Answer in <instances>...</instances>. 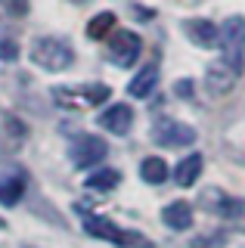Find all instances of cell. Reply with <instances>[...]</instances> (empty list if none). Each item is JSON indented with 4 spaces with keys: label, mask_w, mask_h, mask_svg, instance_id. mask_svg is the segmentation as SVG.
I'll list each match as a JSON object with an SVG mask.
<instances>
[{
    "label": "cell",
    "mask_w": 245,
    "mask_h": 248,
    "mask_svg": "<svg viewBox=\"0 0 245 248\" xmlns=\"http://www.w3.org/2000/svg\"><path fill=\"white\" fill-rule=\"evenodd\" d=\"M162 220L168 230H189L193 227V208L186 205V202H171V205H165L162 211Z\"/></svg>",
    "instance_id": "11"
},
{
    "label": "cell",
    "mask_w": 245,
    "mask_h": 248,
    "mask_svg": "<svg viewBox=\"0 0 245 248\" xmlns=\"http://www.w3.org/2000/svg\"><path fill=\"white\" fill-rule=\"evenodd\" d=\"M0 59H3V62L19 59V46H16V41H0Z\"/></svg>",
    "instance_id": "19"
},
{
    "label": "cell",
    "mask_w": 245,
    "mask_h": 248,
    "mask_svg": "<svg viewBox=\"0 0 245 248\" xmlns=\"http://www.w3.org/2000/svg\"><path fill=\"white\" fill-rule=\"evenodd\" d=\"M109 87L106 84H81V87H56L53 90V99L65 108H93L103 106L109 99Z\"/></svg>",
    "instance_id": "3"
},
{
    "label": "cell",
    "mask_w": 245,
    "mask_h": 248,
    "mask_svg": "<svg viewBox=\"0 0 245 248\" xmlns=\"http://www.w3.org/2000/svg\"><path fill=\"white\" fill-rule=\"evenodd\" d=\"M22 192H25V180H22V177H13V180L0 183V202H3V205H16L22 199Z\"/></svg>",
    "instance_id": "17"
},
{
    "label": "cell",
    "mask_w": 245,
    "mask_h": 248,
    "mask_svg": "<svg viewBox=\"0 0 245 248\" xmlns=\"http://www.w3.org/2000/svg\"><path fill=\"white\" fill-rule=\"evenodd\" d=\"M140 177H143L146 183L158 186V183H165L168 177H171V168L165 165V158H158V155H149V158H143V165H140Z\"/></svg>",
    "instance_id": "14"
},
{
    "label": "cell",
    "mask_w": 245,
    "mask_h": 248,
    "mask_svg": "<svg viewBox=\"0 0 245 248\" xmlns=\"http://www.w3.org/2000/svg\"><path fill=\"white\" fill-rule=\"evenodd\" d=\"M72 3H87V0H72Z\"/></svg>",
    "instance_id": "22"
},
{
    "label": "cell",
    "mask_w": 245,
    "mask_h": 248,
    "mask_svg": "<svg viewBox=\"0 0 245 248\" xmlns=\"http://www.w3.org/2000/svg\"><path fill=\"white\" fill-rule=\"evenodd\" d=\"M99 124H103L109 134L124 137L127 130L134 127V108L127 106V103H115V106H109L103 115H99Z\"/></svg>",
    "instance_id": "9"
},
{
    "label": "cell",
    "mask_w": 245,
    "mask_h": 248,
    "mask_svg": "<svg viewBox=\"0 0 245 248\" xmlns=\"http://www.w3.org/2000/svg\"><path fill=\"white\" fill-rule=\"evenodd\" d=\"M174 93L183 96V99H189V96H193V81H177V84H174Z\"/></svg>",
    "instance_id": "21"
},
{
    "label": "cell",
    "mask_w": 245,
    "mask_h": 248,
    "mask_svg": "<svg viewBox=\"0 0 245 248\" xmlns=\"http://www.w3.org/2000/svg\"><path fill=\"white\" fill-rule=\"evenodd\" d=\"M202 155L193 152V155H186V158L177 165V170H174V180H177V186H193L199 180V174H202Z\"/></svg>",
    "instance_id": "13"
},
{
    "label": "cell",
    "mask_w": 245,
    "mask_h": 248,
    "mask_svg": "<svg viewBox=\"0 0 245 248\" xmlns=\"http://www.w3.org/2000/svg\"><path fill=\"white\" fill-rule=\"evenodd\" d=\"M220 242H224V236H220V232H217V236H199L196 239V242H193V248H220Z\"/></svg>",
    "instance_id": "20"
},
{
    "label": "cell",
    "mask_w": 245,
    "mask_h": 248,
    "mask_svg": "<svg viewBox=\"0 0 245 248\" xmlns=\"http://www.w3.org/2000/svg\"><path fill=\"white\" fill-rule=\"evenodd\" d=\"M140 50H143V41L137 31H115L109 46H106V53H109V59L115 62L118 68H131L137 59H140Z\"/></svg>",
    "instance_id": "5"
},
{
    "label": "cell",
    "mask_w": 245,
    "mask_h": 248,
    "mask_svg": "<svg viewBox=\"0 0 245 248\" xmlns=\"http://www.w3.org/2000/svg\"><path fill=\"white\" fill-rule=\"evenodd\" d=\"M112 28H115V13H96L87 25V34L93 37V41H99V37H106Z\"/></svg>",
    "instance_id": "16"
},
{
    "label": "cell",
    "mask_w": 245,
    "mask_h": 248,
    "mask_svg": "<svg viewBox=\"0 0 245 248\" xmlns=\"http://www.w3.org/2000/svg\"><path fill=\"white\" fill-rule=\"evenodd\" d=\"M0 6H3L10 16H16V19L28 13V0H0Z\"/></svg>",
    "instance_id": "18"
},
{
    "label": "cell",
    "mask_w": 245,
    "mask_h": 248,
    "mask_svg": "<svg viewBox=\"0 0 245 248\" xmlns=\"http://www.w3.org/2000/svg\"><path fill=\"white\" fill-rule=\"evenodd\" d=\"M72 161H75V168H96L99 161L109 155V146H106V140L103 137H93V134H87V137H78L75 140V146H72Z\"/></svg>",
    "instance_id": "7"
},
{
    "label": "cell",
    "mask_w": 245,
    "mask_h": 248,
    "mask_svg": "<svg viewBox=\"0 0 245 248\" xmlns=\"http://www.w3.org/2000/svg\"><path fill=\"white\" fill-rule=\"evenodd\" d=\"M152 140L158 146H168V149H180V146H193L196 143V130L183 121L174 118H158L152 124Z\"/></svg>",
    "instance_id": "6"
},
{
    "label": "cell",
    "mask_w": 245,
    "mask_h": 248,
    "mask_svg": "<svg viewBox=\"0 0 245 248\" xmlns=\"http://www.w3.org/2000/svg\"><path fill=\"white\" fill-rule=\"evenodd\" d=\"M31 62L47 72H62L75 62V53L62 37H37L31 44Z\"/></svg>",
    "instance_id": "2"
},
{
    "label": "cell",
    "mask_w": 245,
    "mask_h": 248,
    "mask_svg": "<svg viewBox=\"0 0 245 248\" xmlns=\"http://www.w3.org/2000/svg\"><path fill=\"white\" fill-rule=\"evenodd\" d=\"M236 78H239V72H236L233 65H227V62L220 59V62H214L208 72H205V87H208L211 96H224V93L233 90Z\"/></svg>",
    "instance_id": "8"
},
{
    "label": "cell",
    "mask_w": 245,
    "mask_h": 248,
    "mask_svg": "<svg viewBox=\"0 0 245 248\" xmlns=\"http://www.w3.org/2000/svg\"><path fill=\"white\" fill-rule=\"evenodd\" d=\"M183 31H186V37L196 46H205V50L220 41V28L214 25V22H208V19H186L183 22Z\"/></svg>",
    "instance_id": "10"
},
{
    "label": "cell",
    "mask_w": 245,
    "mask_h": 248,
    "mask_svg": "<svg viewBox=\"0 0 245 248\" xmlns=\"http://www.w3.org/2000/svg\"><path fill=\"white\" fill-rule=\"evenodd\" d=\"M155 84H158V68H155V65H146V68H140V72L131 78L127 93H131V96H137V99H146V96H152Z\"/></svg>",
    "instance_id": "12"
},
{
    "label": "cell",
    "mask_w": 245,
    "mask_h": 248,
    "mask_svg": "<svg viewBox=\"0 0 245 248\" xmlns=\"http://www.w3.org/2000/svg\"><path fill=\"white\" fill-rule=\"evenodd\" d=\"M84 230L90 232V236H96V239H106V242H112V245H131V248H149L152 242L143 232H134V230H121L115 220H106V217H99V214H87L84 217Z\"/></svg>",
    "instance_id": "1"
},
{
    "label": "cell",
    "mask_w": 245,
    "mask_h": 248,
    "mask_svg": "<svg viewBox=\"0 0 245 248\" xmlns=\"http://www.w3.org/2000/svg\"><path fill=\"white\" fill-rule=\"evenodd\" d=\"M118 183H121V174L115 168H103V170H96V174L87 177V189H99V192H109Z\"/></svg>",
    "instance_id": "15"
},
{
    "label": "cell",
    "mask_w": 245,
    "mask_h": 248,
    "mask_svg": "<svg viewBox=\"0 0 245 248\" xmlns=\"http://www.w3.org/2000/svg\"><path fill=\"white\" fill-rule=\"evenodd\" d=\"M220 50H224V62L233 65L236 72L242 68L245 59V19L242 16H230L220 28Z\"/></svg>",
    "instance_id": "4"
}]
</instances>
